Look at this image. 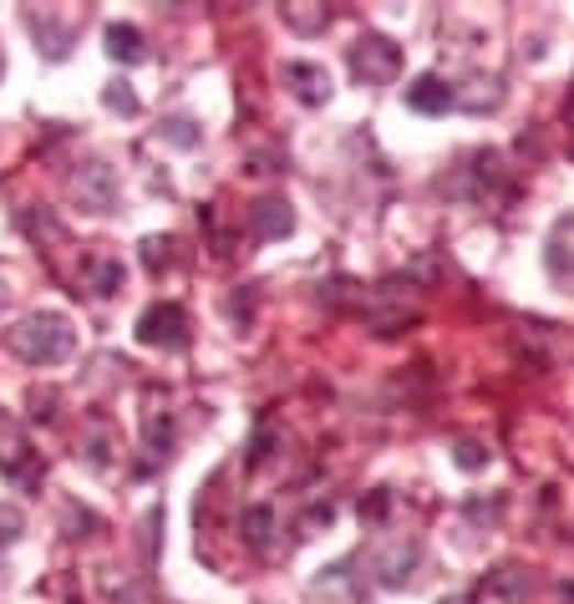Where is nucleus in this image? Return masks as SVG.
<instances>
[{
    "instance_id": "1a4fd4ad",
    "label": "nucleus",
    "mask_w": 574,
    "mask_h": 604,
    "mask_svg": "<svg viewBox=\"0 0 574 604\" xmlns=\"http://www.w3.org/2000/svg\"><path fill=\"white\" fill-rule=\"evenodd\" d=\"M108 52L118 56V62H128V66L143 62V56H147L143 31H137V26H122V21H112V26H108Z\"/></svg>"
},
{
    "instance_id": "f8f14e48",
    "label": "nucleus",
    "mask_w": 574,
    "mask_h": 604,
    "mask_svg": "<svg viewBox=\"0 0 574 604\" xmlns=\"http://www.w3.org/2000/svg\"><path fill=\"white\" fill-rule=\"evenodd\" d=\"M453 462L463 468V473H483V468H488V447L483 442H457Z\"/></svg>"
},
{
    "instance_id": "4468645a",
    "label": "nucleus",
    "mask_w": 574,
    "mask_h": 604,
    "mask_svg": "<svg viewBox=\"0 0 574 604\" xmlns=\"http://www.w3.org/2000/svg\"><path fill=\"white\" fill-rule=\"evenodd\" d=\"M163 138H168V143H178V147H194V143H199V132H194V122H188V118H174L168 128H163Z\"/></svg>"
},
{
    "instance_id": "f3484780",
    "label": "nucleus",
    "mask_w": 574,
    "mask_h": 604,
    "mask_svg": "<svg viewBox=\"0 0 574 604\" xmlns=\"http://www.w3.org/2000/svg\"><path fill=\"white\" fill-rule=\"evenodd\" d=\"M290 15V26L295 31H316V26H325V11H285Z\"/></svg>"
},
{
    "instance_id": "aec40b11",
    "label": "nucleus",
    "mask_w": 574,
    "mask_h": 604,
    "mask_svg": "<svg viewBox=\"0 0 574 604\" xmlns=\"http://www.w3.org/2000/svg\"><path fill=\"white\" fill-rule=\"evenodd\" d=\"M5 300H11V285H5V279H0V305H5Z\"/></svg>"
},
{
    "instance_id": "39448f33",
    "label": "nucleus",
    "mask_w": 574,
    "mask_h": 604,
    "mask_svg": "<svg viewBox=\"0 0 574 604\" xmlns=\"http://www.w3.org/2000/svg\"><path fill=\"white\" fill-rule=\"evenodd\" d=\"M71 188H77L81 209H92V213H108L112 209V194H118L108 163H87V168L77 173V184H71Z\"/></svg>"
},
{
    "instance_id": "9b49d317",
    "label": "nucleus",
    "mask_w": 574,
    "mask_h": 604,
    "mask_svg": "<svg viewBox=\"0 0 574 604\" xmlns=\"http://www.w3.org/2000/svg\"><path fill=\"white\" fill-rule=\"evenodd\" d=\"M21 534H26V518H21V508H15V503H0V549H11Z\"/></svg>"
},
{
    "instance_id": "7ed1b4c3",
    "label": "nucleus",
    "mask_w": 574,
    "mask_h": 604,
    "mask_svg": "<svg viewBox=\"0 0 574 604\" xmlns=\"http://www.w3.org/2000/svg\"><path fill=\"white\" fill-rule=\"evenodd\" d=\"M351 72H356L361 81H391L401 72V52L391 46L387 36H361L356 46H351Z\"/></svg>"
},
{
    "instance_id": "a211bd4d",
    "label": "nucleus",
    "mask_w": 574,
    "mask_h": 604,
    "mask_svg": "<svg viewBox=\"0 0 574 604\" xmlns=\"http://www.w3.org/2000/svg\"><path fill=\"white\" fill-rule=\"evenodd\" d=\"M387 513V493H372V498H361V518H382Z\"/></svg>"
},
{
    "instance_id": "6e6552de",
    "label": "nucleus",
    "mask_w": 574,
    "mask_h": 604,
    "mask_svg": "<svg viewBox=\"0 0 574 604\" xmlns=\"http://www.w3.org/2000/svg\"><path fill=\"white\" fill-rule=\"evenodd\" d=\"M81 275H87V289H92V295H118L122 289V260H112V254H92V260L81 264Z\"/></svg>"
},
{
    "instance_id": "20e7f679",
    "label": "nucleus",
    "mask_w": 574,
    "mask_h": 604,
    "mask_svg": "<svg viewBox=\"0 0 574 604\" xmlns=\"http://www.w3.org/2000/svg\"><path fill=\"white\" fill-rule=\"evenodd\" d=\"M285 87L306 107H321L325 97H331V72L316 62H285Z\"/></svg>"
},
{
    "instance_id": "ddd939ff",
    "label": "nucleus",
    "mask_w": 574,
    "mask_h": 604,
    "mask_svg": "<svg viewBox=\"0 0 574 604\" xmlns=\"http://www.w3.org/2000/svg\"><path fill=\"white\" fill-rule=\"evenodd\" d=\"M102 102H108L112 112H128V118H137V112H143V102H137V97L128 92V81H112V87H108V97H102Z\"/></svg>"
},
{
    "instance_id": "f03ea898",
    "label": "nucleus",
    "mask_w": 574,
    "mask_h": 604,
    "mask_svg": "<svg viewBox=\"0 0 574 604\" xmlns=\"http://www.w3.org/2000/svg\"><path fill=\"white\" fill-rule=\"evenodd\" d=\"M137 341L153 345V351H184V345H188V316H184V305H174V300L147 305L143 316H137Z\"/></svg>"
},
{
    "instance_id": "9d476101",
    "label": "nucleus",
    "mask_w": 574,
    "mask_h": 604,
    "mask_svg": "<svg viewBox=\"0 0 574 604\" xmlns=\"http://www.w3.org/2000/svg\"><path fill=\"white\" fill-rule=\"evenodd\" d=\"M269 528H275V513H269V508H250V513H244V534H250L254 549H265V543H269Z\"/></svg>"
},
{
    "instance_id": "423d86ee",
    "label": "nucleus",
    "mask_w": 574,
    "mask_h": 604,
    "mask_svg": "<svg viewBox=\"0 0 574 604\" xmlns=\"http://www.w3.org/2000/svg\"><path fill=\"white\" fill-rule=\"evenodd\" d=\"M453 102H457V92L442 77H432V72H422V77L407 81V107H412V112H428V118H438V112H448Z\"/></svg>"
},
{
    "instance_id": "6ab92c4d",
    "label": "nucleus",
    "mask_w": 574,
    "mask_h": 604,
    "mask_svg": "<svg viewBox=\"0 0 574 604\" xmlns=\"http://www.w3.org/2000/svg\"><path fill=\"white\" fill-rule=\"evenodd\" d=\"M442 604H478V600H467V594H453V600H442Z\"/></svg>"
},
{
    "instance_id": "2eb2a0df",
    "label": "nucleus",
    "mask_w": 574,
    "mask_h": 604,
    "mask_svg": "<svg viewBox=\"0 0 574 604\" xmlns=\"http://www.w3.org/2000/svg\"><path fill=\"white\" fill-rule=\"evenodd\" d=\"M143 260H147V270H153V275H158V270H163V264H168V250H174V244H168V239H147V244H143Z\"/></svg>"
},
{
    "instance_id": "f257e3e1",
    "label": "nucleus",
    "mask_w": 574,
    "mask_h": 604,
    "mask_svg": "<svg viewBox=\"0 0 574 604\" xmlns=\"http://www.w3.org/2000/svg\"><path fill=\"white\" fill-rule=\"evenodd\" d=\"M5 345H11L21 361H31V366H56V361H67V355H71V345H77V330H71L67 316L41 310V316H26L21 326H11Z\"/></svg>"
},
{
    "instance_id": "0eeeda50",
    "label": "nucleus",
    "mask_w": 574,
    "mask_h": 604,
    "mask_svg": "<svg viewBox=\"0 0 574 604\" xmlns=\"http://www.w3.org/2000/svg\"><path fill=\"white\" fill-rule=\"evenodd\" d=\"M250 229H254V239H285V234L295 229L290 204H280V198H265V204H254V209H250Z\"/></svg>"
},
{
    "instance_id": "dca6fc26",
    "label": "nucleus",
    "mask_w": 574,
    "mask_h": 604,
    "mask_svg": "<svg viewBox=\"0 0 574 604\" xmlns=\"http://www.w3.org/2000/svg\"><path fill=\"white\" fill-rule=\"evenodd\" d=\"M147 442H153V452H168V442H174V427H168V417L147 421Z\"/></svg>"
}]
</instances>
